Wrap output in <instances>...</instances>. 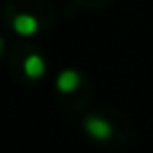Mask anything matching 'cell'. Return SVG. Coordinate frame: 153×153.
I'll return each instance as SVG.
<instances>
[{"label": "cell", "mask_w": 153, "mask_h": 153, "mask_svg": "<svg viewBox=\"0 0 153 153\" xmlns=\"http://www.w3.org/2000/svg\"><path fill=\"white\" fill-rule=\"evenodd\" d=\"M2 47H4V43H2V39H0V51H2Z\"/></svg>", "instance_id": "obj_5"}, {"label": "cell", "mask_w": 153, "mask_h": 153, "mask_svg": "<svg viewBox=\"0 0 153 153\" xmlns=\"http://www.w3.org/2000/svg\"><path fill=\"white\" fill-rule=\"evenodd\" d=\"M12 27L18 35L22 37H29V35H35L39 29V22L37 18H33L31 14H18L12 22Z\"/></svg>", "instance_id": "obj_2"}, {"label": "cell", "mask_w": 153, "mask_h": 153, "mask_svg": "<svg viewBox=\"0 0 153 153\" xmlns=\"http://www.w3.org/2000/svg\"><path fill=\"white\" fill-rule=\"evenodd\" d=\"M83 128H85V132L93 140H97V142H107V140L112 136L111 122L105 120L103 116H97V114L87 116V118L83 120Z\"/></svg>", "instance_id": "obj_1"}, {"label": "cell", "mask_w": 153, "mask_h": 153, "mask_svg": "<svg viewBox=\"0 0 153 153\" xmlns=\"http://www.w3.org/2000/svg\"><path fill=\"white\" fill-rule=\"evenodd\" d=\"M79 85V74L76 70H62L56 78V89L60 93H74Z\"/></svg>", "instance_id": "obj_3"}, {"label": "cell", "mask_w": 153, "mask_h": 153, "mask_svg": "<svg viewBox=\"0 0 153 153\" xmlns=\"http://www.w3.org/2000/svg\"><path fill=\"white\" fill-rule=\"evenodd\" d=\"M45 70H47V64L39 54H29L23 60V74L31 79L43 78V76H45Z\"/></svg>", "instance_id": "obj_4"}]
</instances>
